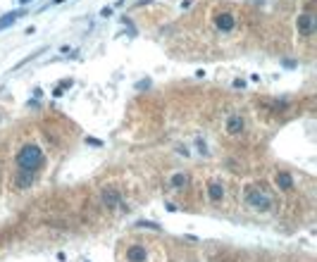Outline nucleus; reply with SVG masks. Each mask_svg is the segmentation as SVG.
<instances>
[{
	"label": "nucleus",
	"mask_w": 317,
	"mask_h": 262,
	"mask_svg": "<svg viewBox=\"0 0 317 262\" xmlns=\"http://www.w3.org/2000/svg\"><path fill=\"white\" fill-rule=\"evenodd\" d=\"M170 186L174 188V191H184L186 186H188V174H184V172L172 174V177H170Z\"/></svg>",
	"instance_id": "11"
},
{
	"label": "nucleus",
	"mask_w": 317,
	"mask_h": 262,
	"mask_svg": "<svg viewBox=\"0 0 317 262\" xmlns=\"http://www.w3.org/2000/svg\"><path fill=\"white\" fill-rule=\"evenodd\" d=\"M243 129H246V122L241 115H232L227 119V134L229 136H239V134H243Z\"/></svg>",
	"instance_id": "6"
},
{
	"label": "nucleus",
	"mask_w": 317,
	"mask_h": 262,
	"mask_svg": "<svg viewBox=\"0 0 317 262\" xmlns=\"http://www.w3.org/2000/svg\"><path fill=\"white\" fill-rule=\"evenodd\" d=\"M146 257H148L146 246H132L126 250V260L129 262H146Z\"/></svg>",
	"instance_id": "8"
},
{
	"label": "nucleus",
	"mask_w": 317,
	"mask_h": 262,
	"mask_svg": "<svg viewBox=\"0 0 317 262\" xmlns=\"http://www.w3.org/2000/svg\"><path fill=\"white\" fill-rule=\"evenodd\" d=\"M19 17H24V10H15V12H8V15H3V17H0V31L8 29V26H12V24H15Z\"/></svg>",
	"instance_id": "12"
},
{
	"label": "nucleus",
	"mask_w": 317,
	"mask_h": 262,
	"mask_svg": "<svg viewBox=\"0 0 317 262\" xmlns=\"http://www.w3.org/2000/svg\"><path fill=\"white\" fill-rule=\"evenodd\" d=\"M246 203L253 210H258V212H270L272 205H274L270 193L263 191V188H258V186H248L246 188Z\"/></svg>",
	"instance_id": "2"
},
{
	"label": "nucleus",
	"mask_w": 317,
	"mask_h": 262,
	"mask_svg": "<svg viewBox=\"0 0 317 262\" xmlns=\"http://www.w3.org/2000/svg\"><path fill=\"white\" fill-rule=\"evenodd\" d=\"M110 15H112V8H103L101 10V17H110Z\"/></svg>",
	"instance_id": "14"
},
{
	"label": "nucleus",
	"mask_w": 317,
	"mask_h": 262,
	"mask_svg": "<svg viewBox=\"0 0 317 262\" xmlns=\"http://www.w3.org/2000/svg\"><path fill=\"white\" fill-rule=\"evenodd\" d=\"M274 184H277V188H281V191H291V188H294V177H291L289 172H279L277 177H274Z\"/></svg>",
	"instance_id": "10"
},
{
	"label": "nucleus",
	"mask_w": 317,
	"mask_h": 262,
	"mask_svg": "<svg viewBox=\"0 0 317 262\" xmlns=\"http://www.w3.org/2000/svg\"><path fill=\"white\" fill-rule=\"evenodd\" d=\"M101 201L105 208H122V195H119V191L117 188H112V186H108V188H103L101 193Z\"/></svg>",
	"instance_id": "4"
},
{
	"label": "nucleus",
	"mask_w": 317,
	"mask_h": 262,
	"mask_svg": "<svg viewBox=\"0 0 317 262\" xmlns=\"http://www.w3.org/2000/svg\"><path fill=\"white\" fill-rule=\"evenodd\" d=\"M43 162V150L36 143H26V146L17 153V165L19 170H39Z\"/></svg>",
	"instance_id": "1"
},
{
	"label": "nucleus",
	"mask_w": 317,
	"mask_h": 262,
	"mask_svg": "<svg viewBox=\"0 0 317 262\" xmlns=\"http://www.w3.org/2000/svg\"><path fill=\"white\" fill-rule=\"evenodd\" d=\"M208 198L212 203H219L225 198V186L219 184V181H210L208 184Z\"/></svg>",
	"instance_id": "9"
},
{
	"label": "nucleus",
	"mask_w": 317,
	"mask_h": 262,
	"mask_svg": "<svg viewBox=\"0 0 317 262\" xmlns=\"http://www.w3.org/2000/svg\"><path fill=\"white\" fill-rule=\"evenodd\" d=\"M34 179H36V172L34 170H19L17 172V177H15V186L19 191H26V188H31Z\"/></svg>",
	"instance_id": "5"
},
{
	"label": "nucleus",
	"mask_w": 317,
	"mask_h": 262,
	"mask_svg": "<svg viewBox=\"0 0 317 262\" xmlns=\"http://www.w3.org/2000/svg\"><path fill=\"white\" fill-rule=\"evenodd\" d=\"M215 24L219 31H232L234 26H236V19H234L232 12H219V15L215 17Z\"/></svg>",
	"instance_id": "7"
},
{
	"label": "nucleus",
	"mask_w": 317,
	"mask_h": 262,
	"mask_svg": "<svg viewBox=\"0 0 317 262\" xmlns=\"http://www.w3.org/2000/svg\"><path fill=\"white\" fill-rule=\"evenodd\" d=\"M136 226H139V229H150V232H163V226H160V224H157V222H148V219H139Z\"/></svg>",
	"instance_id": "13"
},
{
	"label": "nucleus",
	"mask_w": 317,
	"mask_h": 262,
	"mask_svg": "<svg viewBox=\"0 0 317 262\" xmlns=\"http://www.w3.org/2000/svg\"><path fill=\"white\" fill-rule=\"evenodd\" d=\"M55 3H65V0H55Z\"/></svg>",
	"instance_id": "17"
},
{
	"label": "nucleus",
	"mask_w": 317,
	"mask_h": 262,
	"mask_svg": "<svg viewBox=\"0 0 317 262\" xmlns=\"http://www.w3.org/2000/svg\"><path fill=\"white\" fill-rule=\"evenodd\" d=\"M315 26H317V22L310 12H303V15H298V19H296V29H298L301 36H312Z\"/></svg>",
	"instance_id": "3"
},
{
	"label": "nucleus",
	"mask_w": 317,
	"mask_h": 262,
	"mask_svg": "<svg viewBox=\"0 0 317 262\" xmlns=\"http://www.w3.org/2000/svg\"><path fill=\"white\" fill-rule=\"evenodd\" d=\"M19 3H22V5H26V3H31V0H19Z\"/></svg>",
	"instance_id": "16"
},
{
	"label": "nucleus",
	"mask_w": 317,
	"mask_h": 262,
	"mask_svg": "<svg viewBox=\"0 0 317 262\" xmlns=\"http://www.w3.org/2000/svg\"><path fill=\"white\" fill-rule=\"evenodd\" d=\"M148 86H150V81L146 79V81H139V84H136V88H148Z\"/></svg>",
	"instance_id": "15"
}]
</instances>
